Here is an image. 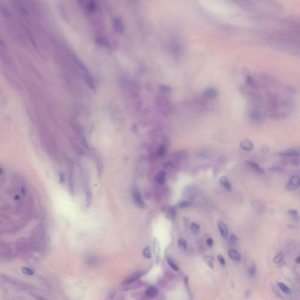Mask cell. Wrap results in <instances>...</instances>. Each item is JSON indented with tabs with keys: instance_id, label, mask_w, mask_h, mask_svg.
<instances>
[{
	"instance_id": "obj_1",
	"label": "cell",
	"mask_w": 300,
	"mask_h": 300,
	"mask_svg": "<svg viewBox=\"0 0 300 300\" xmlns=\"http://www.w3.org/2000/svg\"><path fill=\"white\" fill-rule=\"evenodd\" d=\"M197 1L203 8L219 16L229 17L237 11L236 5L231 0Z\"/></svg>"
},
{
	"instance_id": "obj_2",
	"label": "cell",
	"mask_w": 300,
	"mask_h": 300,
	"mask_svg": "<svg viewBox=\"0 0 300 300\" xmlns=\"http://www.w3.org/2000/svg\"><path fill=\"white\" fill-rule=\"evenodd\" d=\"M300 187V177L297 175L291 176L287 184L286 189L288 191H294Z\"/></svg>"
},
{
	"instance_id": "obj_3",
	"label": "cell",
	"mask_w": 300,
	"mask_h": 300,
	"mask_svg": "<svg viewBox=\"0 0 300 300\" xmlns=\"http://www.w3.org/2000/svg\"><path fill=\"white\" fill-rule=\"evenodd\" d=\"M132 193L133 199L135 205L140 208H144L145 207V205L144 201L142 200L138 188L137 187L134 186L132 188Z\"/></svg>"
},
{
	"instance_id": "obj_4",
	"label": "cell",
	"mask_w": 300,
	"mask_h": 300,
	"mask_svg": "<svg viewBox=\"0 0 300 300\" xmlns=\"http://www.w3.org/2000/svg\"><path fill=\"white\" fill-rule=\"evenodd\" d=\"M145 273V271H140L134 273V274L130 275L127 278H126L125 280H124L121 284L123 286H126L133 283V282L137 280L139 278H140L142 275H144Z\"/></svg>"
},
{
	"instance_id": "obj_5",
	"label": "cell",
	"mask_w": 300,
	"mask_h": 300,
	"mask_svg": "<svg viewBox=\"0 0 300 300\" xmlns=\"http://www.w3.org/2000/svg\"><path fill=\"white\" fill-rule=\"evenodd\" d=\"M278 155L284 157H300V150L298 149H288L281 151Z\"/></svg>"
},
{
	"instance_id": "obj_6",
	"label": "cell",
	"mask_w": 300,
	"mask_h": 300,
	"mask_svg": "<svg viewBox=\"0 0 300 300\" xmlns=\"http://www.w3.org/2000/svg\"><path fill=\"white\" fill-rule=\"evenodd\" d=\"M240 147L244 151L249 152L254 148V144L252 141L249 139H244L240 142Z\"/></svg>"
},
{
	"instance_id": "obj_7",
	"label": "cell",
	"mask_w": 300,
	"mask_h": 300,
	"mask_svg": "<svg viewBox=\"0 0 300 300\" xmlns=\"http://www.w3.org/2000/svg\"><path fill=\"white\" fill-rule=\"evenodd\" d=\"M219 183L222 185L223 186V187L228 191H229L231 192L232 191V186H231V184L230 183V182L229 181L228 178L225 176V175H223V176H222L220 178H219Z\"/></svg>"
},
{
	"instance_id": "obj_8",
	"label": "cell",
	"mask_w": 300,
	"mask_h": 300,
	"mask_svg": "<svg viewBox=\"0 0 300 300\" xmlns=\"http://www.w3.org/2000/svg\"><path fill=\"white\" fill-rule=\"evenodd\" d=\"M158 294V289L155 286H150L148 287L146 291L145 294L149 298L155 297Z\"/></svg>"
},
{
	"instance_id": "obj_9",
	"label": "cell",
	"mask_w": 300,
	"mask_h": 300,
	"mask_svg": "<svg viewBox=\"0 0 300 300\" xmlns=\"http://www.w3.org/2000/svg\"><path fill=\"white\" fill-rule=\"evenodd\" d=\"M217 225H218V229L219 230V232H220V233L221 234V236L223 238H226L227 237L228 232V228H227L226 226L221 220H219L218 222V223H217Z\"/></svg>"
},
{
	"instance_id": "obj_10",
	"label": "cell",
	"mask_w": 300,
	"mask_h": 300,
	"mask_svg": "<svg viewBox=\"0 0 300 300\" xmlns=\"http://www.w3.org/2000/svg\"><path fill=\"white\" fill-rule=\"evenodd\" d=\"M246 163H247V165L250 167L253 171H254L256 172L260 173V174L265 173V170L262 167H260L257 164H256L254 162H252V161H247Z\"/></svg>"
},
{
	"instance_id": "obj_11",
	"label": "cell",
	"mask_w": 300,
	"mask_h": 300,
	"mask_svg": "<svg viewBox=\"0 0 300 300\" xmlns=\"http://www.w3.org/2000/svg\"><path fill=\"white\" fill-rule=\"evenodd\" d=\"M218 92L215 88L207 89L204 92L205 96L208 99L215 98L218 96Z\"/></svg>"
},
{
	"instance_id": "obj_12",
	"label": "cell",
	"mask_w": 300,
	"mask_h": 300,
	"mask_svg": "<svg viewBox=\"0 0 300 300\" xmlns=\"http://www.w3.org/2000/svg\"><path fill=\"white\" fill-rule=\"evenodd\" d=\"M229 256L231 259L236 262H240L241 260V256L238 252L233 249H230L228 252Z\"/></svg>"
},
{
	"instance_id": "obj_13",
	"label": "cell",
	"mask_w": 300,
	"mask_h": 300,
	"mask_svg": "<svg viewBox=\"0 0 300 300\" xmlns=\"http://www.w3.org/2000/svg\"><path fill=\"white\" fill-rule=\"evenodd\" d=\"M155 181L160 184H164L166 181V173L164 171H160L155 177Z\"/></svg>"
},
{
	"instance_id": "obj_14",
	"label": "cell",
	"mask_w": 300,
	"mask_h": 300,
	"mask_svg": "<svg viewBox=\"0 0 300 300\" xmlns=\"http://www.w3.org/2000/svg\"><path fill=\"white\" fill-rule=\"evenodd\" d=\"M252 206L256 209L257 210L263 212L265 209V206L263 205V204L259 201L257 200H254L252 202Z\"/></svg>"
},
{
	"instance_id": "obj_15",
	"label": "cell",
	"mask_w": 300,
	"mask_h": 300,
	"mask_svg": "<svg viewBox=\"0 0 300 300\" xmlns=\"http://www.w3.org/2000/svg\"><path fill=\"white\" fill-rule=\"evenodd\" d=\"M202 260L208 267L210 268H213V259L211 256H205L202 258Z\"/></svg>"
},
{
	"instance_id": "obj_16",
	"label": "cell",
	"mask_w": 300,
	"mask_h": 300,
	"mask_svg": "<svg viewBox=\"0 0 300 300\" xmlns=\"http://www.w3.org/2000/svg\"><path fill=\"white\" fill-rule=\"evenodd\" d=\"M278 286L281 289V290L283 293H284L285 294H291V289L288 287H287L285 284H284L283 283H278Z\"/></svg>"
},
{
	"instance_id": "obj_17",
	"label": "cell",
	"mask_w": 300,
	"mask_h": 300,
	"mask_svg": "<svg viewBox=\"0 0 300 300\" xmlns=\"http://www.w3.org/2000/svg\"><path fill=\"white\" fill-rule=\"evenodd\" d=\"M248 274L249 275L253 278L255 276V274H256V266L254 263H252L249 267L248 268Z\"/></svg>"
},
{
	"instance_id": "obj_18",
	"label": "cell",
	"mask_w": 300,
	"mask_h": 300,
	"mask_svg": "<svg viewBox=\"0 0 300 300\" xmlns=\"http://www.w3.org/2000/svg\"><path fill=\"white\" fill-rule=\"evenodd\" d=\"M192 202L189 200H178L177 205L181 207H187L191 205Z\"/></svg>"
},
{
	"instance_id": "obj_19",
	"label": "cell",
	"mask_w": 300,
	"mask_h": 300,
	"mask_svg": "<svg viewBox=\"0 0 300 300\" xmlns=\"http://www.w3.org/2000/svg\"><path fill=\"white\" fill-rule=\"evenodd\" d=\"M251 116L253 119L256 121H259L262 119V114L260 113V111L257 110H254L252 112Z\"/></svg>"
},
{
	"instance_id": "obj_20",
	"label": "cell",
	"mask_w": 300,
	"mask_h": 300,
	"mask_svg": "<svg viewBox=\"0 0 300 300\" xmlns=\"http://www.w3.org/2000/svg\"><path fill=\"white\" fill-rule=\"evenodd\" d=\"M86 263L89 266H95L99 263V260L95 256H91L88 259Z\"/></svg>"
},
{
	"instance_id": "obj_21",
	"label": "cell",
	"mask_w": 300,
	"mask_h": 300,
	"mask_svg": "<svg viewBox=\"0 0 300 300\" xmlns=\"http://www.w3.org/2000/svg\"><path fill=\"white\" fill-rule=\"evenodd\" d=\"M21 271L23 274H24L25 275H28V276H33L34 275V273H35L33 270H32L30 268H22Z\"/></svg>"
},
{
	"instance_id": "obj_22",
	"label": "cell",
	"mask_w": 300,
	"mask_h": 300,
	"mask_svg": "<svg viewBox=\"0 0 300 300\" xmlns=\"http://www.w3.org/2000/svg\"><path fill=\"white\" fill-rule=\"evenodd\" d=\"M154 252H155V254L156 255V256L158 257L160 255V247L159 241L157 239H155V240Z\"/></svg>"
},
{
	"instance_id": "obj_23",
	"label": "cell",
	"mask_w": 300,
	"mask_h": 300,
	"mask_svg": "<svg viewBox=\"0 0 300 300\" xmlns=\"http://www.w3.org/2000/svg\"><path fill=\"white\" fill-rule=\"evenodd\" d=\"M283 257H284V254L283 252H280L278 254H277L274 258L273 259V262L275 264H277V263H279L281 260L282 259H283Z\"/></svg>"
},
{
	"instance_id": "obj_24",
	"label": "cell",
	"mask_w": 300,
	"mask_h": 300,
	"mask_svg": "<svg viewBox=\"0 0 300 300\" xmlns=\"http://www.w3.org/2000/svg\"><path fill=\"white\" fill-rule=\"evenodd\" d=\"M166 151H167L166 147L164 145H161L159 147V148H158V155H159V156L161 157H164L166 155Z\"/></svg>"
},
{
	"instance_id": "obj_25",
	"label": "cell",
	"mask_w": 300,
	"mask_h": 300,
	"mask_svg": "<svg viewBox=\"0 0 300 300\" xmlns=\"http://www.w3.org/2000/svg\"><path fill=\"white\" fill-rule=\"evenodd\" d=\"M167 261L169 266L172 269H173L175 271H178V267L177 266V265L174 263V262L171 259L167 257Z\"/></svg>"
},
{
	"instance_id": "obj_26",
	"label": "cell",
	"mask_w": 300,
	"mask_h": 300,
	"mask_svg": "<svg viewBox=\"0 0 300 300\" xmlns=\"http://www.w3.org/2000/svg\"><path fill=\"white\" fill-rule=\"evenodd\" d=\"M191 231L194 233H197L200 231V225L196 223H192L191 225Z\"/></svg>"
},
{
	"instance_id": "obj_27",
	"label": "cell",
	"mask_w": 300,
	"mask_h": 300,
	"mask_svg": "<svg viewBox=\"0 0 300 300\" xmlns=\"http://www.w3.org/2000/svg\"><path fill=\"white\" fill-rule=\"evenodd\" d=\"M143 256L147 259H150L151 257V250L149 247H147L145 249H144L143 251Z\"/></svg>"
},
{
	"instance_id": "obj_28",
	"label": "cell",
	"mask_w": 300,
	"mask_h": 300,
	"mask_svg": "<svg viewBox=\"0 0 300 300\" xmlns=\"http://www.w3.org/2000/svg\"><path fill=\"white\" fill-rule=\"evenodd\" d=\"M160 89L162 93H165V94H167V93H169L171 90V87H169V86H165V85H160Z\"/></svg>"
},
{
	"instance_id": "obj_29",
	"label": "cell",
	"mask_w": 300,
	"mask_h": 300,
	"mask_svg": "<svg viewBox=\"0 0 300 300\" xmlns=\"http://www.w3.org/2000/svg\"><path fill=\"white\" fill-rule=\"evenodd\" d=\"M178 246L180 248L185 250L187 249V241L184 239H181L178 240Z\"/></svg>"
},
{
	"instance_id": "obj_30",
	"label": "cell",
	"mask_w": 300,
	"mask_h": 300,
	"mask_svg": "<svg viewBox=\"0 0 300 300\" xmlns=\"http://www.w3.org/2000/svg\"><path fill=\"white\" fill-rule=\"evenodd\" d=\"M171 218L173 220H175V218H176V209L175 206H172L171 209Z\"/></svg>"
},
{
	"instance_id": "obj_31",
	"label": "cell",
	"mask_w": 300,
	"mask_h": 300,
	"mask_svg": "<svg viewBox=\"0 0 300 300\" xmlns=\"http://www.w3.org/2000/svg\"><path fill=\"white\" fill-rule=\"evenodd\" d=\"M287 213L289 215H290L293 216H294V217L298 216V211L295 209H290L287 211Z\"/></svg>"
},
{
	"instance_id": "obj_32",
	"label": "cell",
	"mask_w": 300,
	"mask_h": 300,
	"mask_svg": "<svg viewBox=\"0 0 300 300\" xmlns=\"http://www.w3.org/2000/svg\"><path fill=\"white\" fill-rule=\"evenodd\" d=\"M296 35H297L300 38V25L295 27L293 28V32Z\"/></svg>"
},
{
	"instance_id": "obj_33",
	"label": "cell",
	"mask_w": 300,
	"mask_h": 300,
	"mask_svg": "<svg viewBox=\"0 0 300 300\" xmlns=\"http://www.w3.org/2000/svg\"><path fill=\"white\" fill-rule=\"evenodd\" d=\"M230 239H231V241L233 244H236L237 242V240H238L237 236L234 234H231V236L230 237Z\"/></svg>"
},
{
	"instance_id": "obj_34",
	"label": "cell",
	"mask_w": 300,
	"mask_h": 300,
	"mask_svg": "<svg viewBox=\"0 0 300 300\" xmlns=\"http://www.w3.org/2000/svg\"><path fill=\"white\" fill-rule=\"evenodd\" d=\"M217 257H218V260L219 261L220 263L222 265H223V266H224V265H225V259H224L223 257V256H222L221 255H218Z\"/></svg>"
},
{
	"instance_id": "obj_35",
	"label": "cell",
	"mask_w": 300,
	"mask_h": 300,
	"mask_svg": "<svg viewBox=\"0 0 300 300\" xmlns=\"http://www.w3.org/2000/svg\"><path fill=\"white\" fill-rule=\"evenodd\" d=\"M206 243L207 246L209 247H212L213 245V241L212 238H208L206 240Z\"/></svg>"
},
{
	"instance_id": "obj_36",
	"label": "cell",
	"mask_w": 300,
	"mask_h": 300,
	"mask_svg": "<svg viewBox=\"0 0 300 300\" xmlns=\"http://www.w3.org/2000/svg\"><path fill=\"white\" fill-rule=\"evenodd\" d=\"M296 262L297 264H300V256L298 257L296 260Z\"/></svg>"
}]
</instances>
